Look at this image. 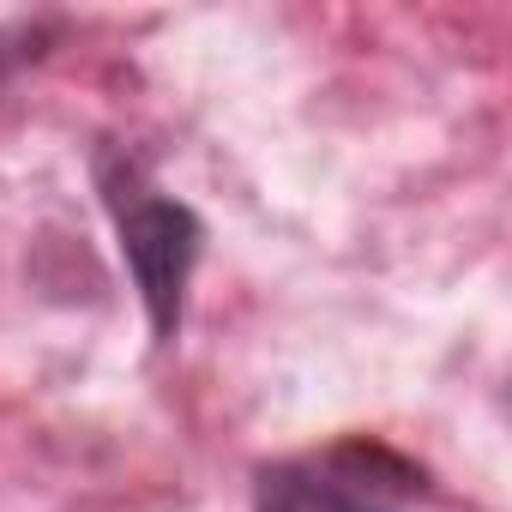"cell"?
I'll use <instances>...</instances> for the list:
<instances>
[{
  "label": "cell",
  "instance_id": "cell-3",
  "mask_svg": "<svg viewBox=\"0 0 512 512\" xmlns=\"http://www.w3.org/2000/svg\"><path fill=\"white\" fill-rule=\"evenodd\" d=\"M43 43H49V25H7L0 31V85H7L25 61H37Z\"/></svg>",
  "mask_w": 512,
  "mask_h": 512
},
{
  "label": "cell",
  "instance_id": "cell-1",
  "mask_svg": "<svg viewBox=\"0 0 512 512\" xmlns=\"http://www.w3.org/2000/svg\"><path fill=\"white\" fill-rule=\"evenodd\" d=\"M97 181H103V199L115 211L133 284H139V296L151 308V332H157V344H169L175 326H181V302H187V278H193L205 229H199V217L181 199L151 187V175L133 157H121V151L97 157Z\"/></svg>",
  "mask_w": 512,
  "mask_h": 512
},
{
  "label": "cell",
  "instance_id": "cell-2",
  "mask_svg": "<svg viewBox=\"0 0 512 512\" xmlns=\"http://www.w3.org/2000/svg\"><path fill=\"white\" fill-rule=\"evenodd\" d=\"M428 482L380 440H332L320 452L284 458L253 488V512H410Z\"/></svg>",
  "mask_w": 512,
  "mask_h": 512
}]
</instances>
